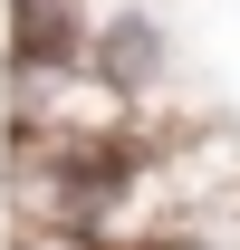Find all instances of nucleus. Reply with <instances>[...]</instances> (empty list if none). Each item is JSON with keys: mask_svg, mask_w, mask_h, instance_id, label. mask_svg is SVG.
<instances>
[{"mask_svg": "<svg viewBox=\"0 0 240 250\" xmlns=\"http://www.w3.org/2000/svg\"><path fill=\"white\" fill-rule=\"evenodd\" d=\"M87 67L135 106V96H154L163 77H173V39H163V20H154L144 0H96V20H87Z\"/></svg>", "mask_w": 240, "mask_h": 250, "instance_id": "obj_1", "label": "nucleus"}]
</instances>
